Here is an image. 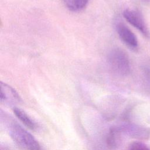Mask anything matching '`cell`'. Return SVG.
Returning a JSON list of instances; mask_svg holds the SVG:
<instances>
[{"label": "cell", "instance_id": "cell-1", "mask_svg": "<svg viewBox=\"0 0 150 150\" xmlns=\"http://www.w3.org/2000/svg\"><path fill=\"white\" fill-rule=\"evenodd\" d=\"M9 133L13 141L23 150H40L37 140L19 124L13 122L9 125Z\"/></svg>", "mask_w": 150, "mask_h": 150}, {"label": "cell", "instance_id": "cell-2", "mask_svg": "<svg viewBox=\"0 0 150 150\" xmlns=\"http://www.w3.org/2000/svg\"><path fill=\"white\" fill-rule=\"evenodd\" d=\"M108 62L112 72L118 76H125L130 72V64L126 53L120 49H115L108 54Z\"/></svg>", "mask_w": 150, "mask_h": 150}, {"label": "cell", "instance_id": "cell-3", "mask_svg": "<svg viewBox=\"0 0 150 150\" xmlns=\"http://www.w3.org/2000/svg\"><path fill=\"white\" fill-rule=\"evenodd\" d=\"M123 16L125 19L132 26L138 29L145 36H150L149 32L146 26L142 15L134 10L125 9L123 12Z\"/></svg>", "mask_w": 150, "mask_h": 150}, {"label": "cell", "instance_id": "cell-4", "mask_svg": "<svg viewBox=\"0 0 150 150\" xmlns=\"http://www.w3.org/2000/svg\"><path fill=\"white\" fill-rule=\"evenodd\" d=\"M0 100L1 103L11 105L19 103L21 98L13 88L1 81L0 83Z\"/></svg>", "mask_w": 150, "mask_h": 150}, {"label": "cell", "instance_id": "cell-5", "mask_svg": "<svg viewBox=\"0 0 150 150\" xmlns=\"http://www.w3.org/2000/svg\"><path fill=\"white\" fill-rule=\"evenodd\" d=\"M117 30L121 39L127 45L133 48L138 46V41L135 35L124 23H118L117 25Z\"/></svg>", "mask_w": 150, "mask_h": 150}, {"label": "cell", "instance_id": "cell-6", "mask_svg": "<svg viewBox=\"0 0 150 150\" xmlns=\"http://www.w3.org/2000/svg\"><path fill=\"white\" fill-rule=\"evenodd\" d=\"M13 111L18 119L27 127L32 130H35L38 128L36 123L33 120H32L30 117H29V115L23 110L19 108L14 107Z\"/></svg>", "mask_w": 150, "mask_h": 150}, {"label": "cell", "instance_id": "cell-7", "mask_svg": "<svg viewBox=\"0 0 150 150\" xmlns=\"http://www.w3.org/2000/svg\"><path fill=\"white\" fill-rule=\"evenodd\" d=\"M67 6L73 11L83 9L87 5L88 0H63Z\"/></svg>", "mask_w": 150, "mask_h": 150}, {"label": "cell", "instance_id": "cell-8", "mask_svg": "<svg viewBox=\"0 0 150 150\" xmlns=\"http://www.w3.org/2000/svg\"><path fill=\"white\" fill-rule=\"evenodd\" d=\"M129 150H150L145 145L141 142H134L129 147Z\"/></svg>", "mask_w": 150, "mask_h": 150}, {"label": "cell", "instance_id": "cell-9", "mask_svg": "<svg viewBox=\"0 0 150 150\" xmlns=\"http://www.w3.org/2000/svg\"><path fill=\"white\" fill-rule=\"evenodd\" d=\"M144 71L146 77L150 80V69L148 67H145Z\"/></svg>", "mask_w": 150, "mask_h": 150}, {"label": "cell", "instance_id": "cell-10", "mask_svg": "<svg viewBox=\"0 0 150 150\" xmlns=\"http://www.w3.org/2000/svg\"><path fill=\"white\" fill-rule=\"evenodd\" d=\"M1 150H8V149L7 148H6L5 146H1Z\"/></svg>", "mask_w": 150, "mask_h": 150}, {"label": "cell", "instance_id": "cell-11", "mask_svg": "<svg viewBox=\"0 0 150 150\" xmlns=\"http://www.w3.org/2000/svg\"><path fill=\"white\" fill-rule=\"evenodd\" d=\"M143 1H150V0H143Z\"/></svg>", "mask_w": 150, "mask_h": 150}]
</instances>
